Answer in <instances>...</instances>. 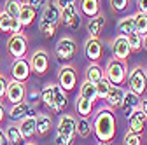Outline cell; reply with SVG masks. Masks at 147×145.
I'll return each mask as SVG.
<instances>
[{
	"label": "cell",
	"instance_id": "obj_1",
	"mask_svg": "<svg viewBox=\"0 0 147 145\" xmlns=\"http://www.w3.org/2000/svg\"><path fill=\"white\" fill-rule=\"evenodd\" d=\"M91 128H93V133L98 142H112L117 131V121L114 110L109 107H102L95 114Z\"/></svg>",
	"mask_w": 147,
	"mask_h": 145
},
{
	"label": "cell",
	"instance_id": "obj_2",
	"mask_svg": "<svg viewBox=\"0 0 147 145\" xmlns=\"http://www.w3.org/2000/svg\"><path fill=\"white\" fill-rule=\"evenodd\" d=\"M40 100L42 103L51 110V114L58 115L61 114L67 105H68V96L63 89L56 84V82H47L44 84V87L40 89Z\"/></svg>",
	"mask_w": 147,
	"mask_h": 145
},
{
	"label": "cell",
	"instance_id": "obj_3",
	"mask_svg": "<svg viewBox=\"0 0 147 145\" xmlns=\"http://www.w3.org/2000/svg\"><path fill=\"white\" fill-rule=\"evenodd\" d=\"M60 25V7L56 5L54 0H47V4L42 9L40 19H39V32L42 33V37L51 39L56 33V28Z\"/></svg>",
	"mask_w": 147,
	"mask_h": 145
},
{
	"label": "cell",
	"instance_id": "obj_4",
	"mask_svg": "<svg viewBox=\"0 0 147 145\" xmlns=\"http://www.w3.org/2000/svg\"><path fill=\"white\" fill-rule=\"evenodd\" d=\"M128 63L126 61H119V60H110L103 70V75L105 79L110 82V86H117V87H123L126 84V79H128Z\"/></svg>",
	"mask_w": 147,
	"mask_h": 145
},
{
	"label": "cell",
	"instance_id": "obj_5",
	"mask_svg": "<svg viewBox=\"0 0 147 145\" xmlns=\"http://www.w3.org/2000/svg\"><path fill=\"white\" fill-rule=\"evenodd\" d=\"M77 54V44L72 37H61L56 42L54 47V56L61 65H68V61H72Z\"/></svg>",
	"mask_w": 147,
	"mask_h": 145
},
{
	"label": "cell",
	"instance_id": "obj_6",
	"mask_svg": "<svg viewBox=\"0 0 147 145\" xmlns=\"http://www.w3.org/2000/svg\"><path fill=\"white\" fill-rule=\"evenodd\" d=\"M126 82H128V87H130L128 91H131V93L142 96V95L145 93V89H147V77H145L144 68H142V66L131 68L130 72H128Z\"/></svg>",
	"mask_w": 147,
	"mask_h": 145
},
{
	"label": "cell",
	"instance_id": "obj_7",
	"mask_svg": "<svg viewBox=\"0 0 147 145\" xmlns=\"http://www.w3.org/2000/svg\"><path fill=\"white\" fill-rule=\"evenodd\" d=\"M7 52L12 56V60L26 58V52H28V37H26L25 33L11 35L9 40H7Z\"/></svg>",
	"mask_w": 147,
	"mask_h": 145
},
{
	"label": "cell",
	"instance_id": "obj_8",
	"mask_svg": "<svg viewBox=\"0 0 147 145\" xmlns=\"http://www.w3.org/2000/svg\"><path fill=\"white\" fill-rule=\"evenodd\" d=\"M65 93H70L77 87V70L74 68L70 63L63 65L58 70V82H56Z\"/></svg>",
	"mask_w": 147,
	"mask_h": 145
},
{
	"label": "cell",
	"instance_id": "obj_9",
	"mask_svg": "<svg viewBox=\"0 0 147 145\" xmlns=\"http://www.w3.org/2000/svg\"><path fill=\"white\" fill-rule=\"evenodd\" d=\"M54 135H60L65 138H72L76 140L77 138V117H74L70 114H61L56 124V133Z\"/></svg>",
	"mask_w": 147,
	"mask_h": 145
},
{
	"label": "cell",
	"instance_id": "obj_10",
	"mask_svg": "<svg viewBox=\"0 0 147 145\" xmlns=\"http://www.w3.org/2000/svg\"><path fill=\"white\" fill-rule=\"evenodd\" d=\"M28 63H30V68H32L33 74L46 75L49 72V54H47V51H44V49L33 51L32 56L28 58Z\"/></svg>",
	"mask_w": 147,
	"mask_h": 145
},
{
	"label": "cell",
	"instance_id": "obj_11",
	"mask_svg": "<svg viewBox=\"0 0 147 145\" xmlns=\"http://www.w3.org/2000/svg\"><path fill=\"white\" fill-rule=\"evenodd\" d=\"M5 100L11 105H18L26 100V84L18 82V81H9L7 82V91H5Z\"/></svg>",
	"mask_w": 147,
	"mask_h": 145
},
{
	"label": "cell",
	"instance_id": "obj_12",
	"mask_svg": "<svg viewBox=\"0 0 147 145\" xmlns=\"http://www.w3.org/2000/svg\"><path fill=\"white\" fill-rule=\"evenodd\" d=\"M37 114V107L35 105H30L28 101H21L18 105H11L9 108V119L14 121V122H20L26 117H35Z\"/></svg>",
	"mask_w": 147,
	"mask_h": 145
},
{
	"label": "cell",
	"instance_id": "obj_13",
	"mask_svg": "<svg viewBox=\"0 0 147 145\" xmlns=\"http://www.w3.org/2000/svg\"><path fill=\"white\" fill-rule=\"evenodd\" d=\"M81 19H82V16L79 14L76 5H68V7L60 9V23L63 26H67L70 30H77L81 26Z\"/></svg>",
	"mask_w": 147,
	"mask_h": 145
},
{
	"label": "cell",
	"instance_id": "obj_14",
	"mask_svg": "<svg viewBox=\"0 0 147 145\" xmlns=\"http://www.w3.org/2000/svg\"><path fill=\"white\" fill-rule=\"evenodd\" d=\"M30 75H32V68H30V63H28L26 58H20V60L12 61V65H11V77H12V81L26 84Z\"/></svg>",
	"mask_w": 147,
	"mask_h": 145
},
{
	"label": "cell",
	"instance_id": "obj_15",
	"mask_svg": "<svg viewBox=\"0 0 147 145\" xmlns=\"http://www.w3.org/2000/svg\"><path fill=\"white\" fill-rule=\"evenodd\" d=\"M84 54L91 63H98L103 58V44H102V40L89 37L86 40V44H84Z\"/></svg>",
	"mask_w": 147,
	"mask_h": 145
},
{
	"label": "cell",
	"instance_id": "obj_16",
	"mask_svg": "<svg viewBox=\"0 0 147 145\" xmlns=\"http://www.w3.org/2000/svg\"><path fill=\"white\" fill-rule=\"evenodd\" d=\"M112 54H114V60L119 61H128V58L131 56V49L128 46V40L124 35H117V37L112 40Z\"/></svg>",
	"mask_w": 147,
	"mask_h": 145
},
{
	"label": "cell",
	"instance_id": "obj_17",
	"mask_svg": "<svg viewBox=\"0 0 147 145\" xmlns=\"http://www.w3.org/2000/svg\"><path fill=\"white\" fill-rule=\"evenodd\" d=\"M138 103H140V96L131 93V91H124V98H123V103H121V112L123 115L128 119L135 110H138Z\"/></svg>",
	"mask_w": 147,
	"mask_h": 145
},
{
	"label": "cell",
	"instance_id": "obj_18",
	"mask_svg": "<svg viewBox=\"0 0 147 145\" xmlns=\"http://www.w3.org/2000/svg\"><path fill=\"white\" fill-rule=\"evenodd\" d=\"M79 14L91 19L98 14H102V0H81L79 2Z\"/></svg>",
	"mask_w": 147,
	"mask_h": 145
},
{
	"label": "cell",
	"instance_id": "obj_19",
	"mask_svg": "<svg viewBox=\"0 0 147 145\" xmlns=\"http://www.w3.org/2000/svg\"><path fill=\"white\" fill-rule=\"evenodd\" d=\"M105 25H107V19H105V16H103V14H98V16H95V17H91V19H88L86 28H88L89 37L100 39V35H102Z\"/></svg>",
	"mask_w": 147,
	"mask_h": 145
},
{
	"label": "cell",
	"instance_id": "obj_20",
	"mask_svg": "<svg viewBox=\"0 0 147 145\" xmlns=\"http://www.w3.org/2000/svg\"><path fill=\"white\" fill-rule=\"evenodd\" d=\"M4 135H5L7 145H25L26 143V138L21 135L18 124H7L4 128Z\"/></svg>",
	"mask_w": 147,
	"mask_h": 145
},
{
	"label": "cell",
	"instance_id": "obj_21",
	"mask_svg": "<svg viewBox=\"0 0 147 145\" xmlns=\"http://www.w3.org/2000/svg\"><path fill=\"white\" fill-rule=\"evenodd\" d=\"M35 122H37V128H35V135L37 136H46L51 133L53 130V117L49 114H37L35 115Z\"/></svg>",
	"mask_w": 147,
	"mask_h": 145
},
{
	"label": "cell",
	"instance_id": "obj_22",
	"mask_svg": "<svg viewBox=\"0 0 147 145\" xmlns=\"http://www.w3.org/2000/svg\"><path fill=\"white\" fill-rule=\"evenodd\" d=\"M123 98H124V89L117 87V86H112L110 91H109V95H107V98H105L107 107L112 108V110H114V108H119L121 103H123Z\"/></svg>",
	"mask_w": 147,
	"mask_h": 145
},
{
	"label": "cell",
	"instance_id": "obj_23",
	"mask_svg": "<svg viewBox=\"0 0 147 145\" xmlns=\"http://www.w3.org/2000/svg\"><path fill=\"white\" fill-rule=\"evenodd\" d=\"M128 131L142 135L145 131V119L142 117V114L138 110H135L130 117H128Z\"/></svg>",
	"mask_w": 147,
	"mask_h": 145
},
{
	"label": "cell",
	"instance_id": "obj_24",
	"mask_svg": "<svg viewBox=\"0 0 147 145\" xmlns=\"http://www.w3.org/2000/svg\"><path fill=\"white\" fill-rule=\"evenodd\" d=\"M93 105H95L93 101H89V100H84V98L77 96V100H76V112L79 114V117L89 119L91 114H93Z\"/></svg>",
	"mask_w": 147,
	"mask_h": 145
},
{
	"label": "cell",
	"instance_id": "obj_25",
	"mask_svg": "<svg viewBox=\"0 0 147 145\" xmlns=\"http://www.w3.org/2000/svg\"><path fill=\"white\" fill-rule=\"evenodd\" d=\"M35 17H37V11H35L33 7H30L28 4L23 2V5H21V12H20V17H18V19L21 21L23 28L30 26V25L35 21Z\"/></svg>",
	"mask_w": 147,
	"mask_h": 145
},
{
	"label": "cell",
	"instance_id": "obj_26",
	"mask_svg": "<svg viewBox=\"0 0 147 145\" xmlns=\"http://www.w3.org/2000/svg\"><path fill=\"white\" fill-rule=\"evenodd\" d=\"M79 96L81 98H84V100H89V101H96L98 100V96H96V87H95V84H91L89 81H82V84H81V89H79Z\"/></svg>",
	"mask_w": 147,
	"mask_h": 145
},
{
	"label": "cell",
	"instance_id": "obj_27",
	"mask_svg": "<svg viewBox=\"0 0 147 145\" xmlns=\"http://www.w3.org/2000/svg\"><path fill=\"white\" fill-rule=\"evenodd\" d=\"M18 128H20L21 135L25 138H32L35 136V128H37V122H35V117H26L23 121L18 122Z\"/></svg>",
	"mask_w": 147,
	"mask_h": 145
},
{
	"label": "cell",
	"instance_id": "obj_28",
	"mask_svg": "<svg viewBox=\"0 0 147 145\" xmlns=\"http://www.w3.org/2000/svg\"><path fill=\"white\" fill-rule=\"evenodd\" d=\"M117 30H119V35H124V37L133 33L135 32V14L121 17L119 23H117Z\"/></svg>",
	"mask_w": 147,
	"mask_h": 145
},
{
	"label": "cell",
	"instance_id": "obj_29",
	"mask_svg": "<svg viewBox=\"0 0 147 145\" xmlns=\"http://www.w3.org/2000/svg\"><path fill=\"white\" fill-rule=\"evenodd\" d=\"M102 77H105L103 75V68L98 65V63H91L88 68H86V81H89L91 84H96Z\"/></svg>",
	"mask_w": 147,
	"mask_h": 145
},
{
	"label": "cell",
	"instance_id": "obj_30",
	"mask_svg": "<svg viewBox=\"0 0 147 145\" xmlns=\"http://www.w3.org/2000/svg\"><path fill=\"white\" fill-rule=\"evenodd\" d=\"M25 0H7L4 4V12L7 16H11L12 19H18L20 17V12H21V5H23Z\"/></svg>",
	"mask_w": 147,
	"mask_h": 145
},
{
	"label": "cell",
	"instance_id": "obj_31",
	"mask_svg": "<svg viewBox=\"0 0 147 145\" xmlns=\"http://www.w3.org/2000/svg\"><path fill=\"white\" fill-rule=\"evenodd\" d=\"M91 133H93V128H91L89 119L79 117V119H77V136H79V138H89Z\"/></svg>",
	"mask_w": 147,
	"mask_h": 145
},
{
	"label": "cell",
	"instance_id": "obj_32",
	"mask_svg": "<svg viewBox=\"0 0 147 145\" xmlns=\"http://www.w3.org/2000/svg\"><path fill=\"white\" fill-rule=\"evenodd\" d=\"M126 40H128V46H130L131 52L142 51V35H140V33L133 32V33H130V35H126Z\"/></svg>",
	"mask_w": 147,
	"mask_h": 145
},
{
	"label": "cell",
	"instance_id": "obj_33",
	"mask_svg": "<svg viewBox=\"0 0 147 145\" xmlns=\"http://www.w3.org/2000/svg\"><path fill=\"white\" fill-rule=\"evenodd\" d=\"M95 87H96V96H98V100H105L112 86H110V82H109L105 77H102V79L95 84Z\"/></svg>",
	"mask_w": 147,
	"mask_h": 145
},
{
	"label": "cell",
	"instance_id": "obj_34",
	"mask_svg": "<svg viewBox=\"0 0 147 145\" xmlns=\"http://www.w3.org/2000/svg\"><path fill=\"white\" fill-rule=\"evenodd\" d=\"M135 32L140 35L147 33V14H142V12L135 14Z\"/></svg>",
	"mask_w": 147,
	"mask_h": 145
},
{
	"label": "cell",
	"instance_id": "obj_35",
	"mask_svg": "<svg viewBox=\"0 0 147 145\" xmlns=\"http://www.w3.org/2000/svg\"><path fill=\"white\" fill-rule=\"evenodd\" d=\"M130 4H131V0H110V9L116 14H121L130 7Z\"/></svg>",
	"mask_w": 147,
	"mask_h": 145
},
{
	"label": "cell",
	"instance_id": "obj_36",
	"mask_svg": "<svg viewBox=\"0 0 147 145\" xmlns=\"http://www.w3.org/2000/svg\"><path fill=\"white\" fill-rule=\"evenodd\" d=\"M123 145H142V135L128 131L123 138Z\"/></svg>",
	"mask_w": 147,
	"mask_h": 145
},
{
	"label": "cell",
	"instance_id": "obj_37",
	"mask_svg": "<svg viewBox=\"0 0 147 145\" xmlns=\"http://www.w3.org/2000/svg\"><path fill=\"white\" fill-rule=\"evenodd\" d=\"M26 96H28V100H25V101H28L30 105H35L37 107V101H39L40 100V91H37V89H35V91H26Z\"/></svg>",
	"mask_w": 147,
	"mask_h": 145
},
{
	"label": "cell",
	"instance_id": "obj_38",
	"mask_svg": "<svg viewBox=\"0 0 147 145\" xmlns=\"http://www.w3.org/2000/svg\"><path fill=\"white\" fill-rule=\"evenodd\" d=\"M25 4H28L35 11H39V9H44V5L47 4V0H25Z\"/></svg>",
	"mask_w": 147,
	"mask_h": 145
},
{
	"label": "cell",
	"instance_id": "obj_39",
	"mask_svg": "<svg viewBox=\"0 0 147 145\" xmlns=\"http://www.w3.org/2000/svg\"><path fill=\"white\" fill-rule=\"evenodd\" d=\"M138 112L142 114V117L145 119L147 122V98H140V103H138Z\"/></svg>",
	"mask_w": 147,
	"mask_h": 145
},
{
	"label": "cell",
	"instance_id": "obj_40",
	"mask_svg": "<svg viewBox=\"0 0 147 145\" xmlns=\"http://www.w3.org/2000/svg\"><path fill=\"white\" fill-rule=\"evenodd\" d=\"M7 79L4 75H0V100H4L5 98V91H7Z\"/></svg>",
	"mask_w": 147,
	"mask_h": 145
},
{
	"label": "cell",
	"instance_id": "obj_41",
	"mask_svg": "<svg viewBox=\"0 0 147 145\" xmlns=\"http://www.w3.org/2000/svg\"><path fill=\"white\" fill-rule=\"evenodd\" d=\"M54 2H56V5H58L60 9L68 7V5H76V0H54Z\"/></svg>",
	"mask_w": 147,
	"mask_h": 145
},
{
	"label": "cell",
	"instance_id": "obj_42",
	"mask_svg": "<svg viewBox=\"0 0 147 145\" xmlns=\"http://www.w3.org/2000/svg\"><path fill=\"white\" fill-rule=\"evenodd\" d=\"M137 7H138V12L147 14V0H137Z\"/></svg>",
	"mask_w": 147,
	"mask_h": 145
},
{
	"label": "cell",
	"instance_id": "obj_43",
	"mask_svg": "<svg viewBox=\"0 0 147 145\" xmlns=\"http://www.w3.org/2000/svg\"><path fill=\"white\" fill-rule=\"evenodd\" d=\"M5 117H7V110H5V107L0 103V124L4 122V119H5Z\"/></svg>",
	"mask_w": 147,
	"mask_h": 145
},
{
	"label": "cell",
	"instance_id": "obj_44",
	"mask_svg": "<svg viewBox=\"0 0 147 145\" xmlns=\"http://www.w3.org/2000/svg\"><path fill=\"white\" fill-rule=\"evenodd\" d=\"M0 145H7V140H5V135H4L2 128H0Z\"/></svg>",
	"mask_w": 147,
	"mask_h": 145
},
{
	"label": "cell",
	"instance_id": "obj_45",
	"mask_svg": "<svg viewBox=\"0 0 147 145\" xmlns=\"http://www.w3.org/2000/svg\"><path fill=\"white\" fill-rule=\"evenodd\" d=\"M142 49H145V51H147V33H145V35H142Z\"/></svg>",
	"mask_w": 147,
	"mask_h": 145
},
{
	"label": "cell",
	"instance_id": "obj_46",
	"mask_svg": "<svg viewBox=\"0 0 147 145\" xmlns=\"http://www.w3.org/2000/svg\"><path fill=\"white\" fill-rule=\"evenodd\" d=\"M96 145H112V142H98Z\"/></svg>",
	"mask_w": 147,
	"mask_h": 145
},
{
	"label": "cell",
	"instance_id": "obj_47",
	"mask_svg": "<svg viewBox=\"0 0 147 145\" xmlns=\"http://www.w3.org/2000/svg\"><path fill=\"white\" fill-rule=\"evenodd\" d=\"M25 145H37V143H25Z\"/></svg>",
	"mask_w": 147,
	"mask_h": 145
},
{
	"label": "cell",
	"instance_id": "obj_48",
	"mask_svg": "<svg viewBox=\"0 0 147 145\" xmlns=\"http://www.w3.org/2000/svg\"><path fill=\"white\" fill-rule=\"evenodd\" d=\"M144 72H145V77H147V68H145V70H144Z\"/></svg>",
	"mask_w": 147,
	"mask_h": 145
},
{
	"label": "cell",
	"instance_id": "obj_49",
	"mask_svg": "<svg viewBox=\"0 0 147 145\" xmlns=\"http://www.w3.org/2000/svg\"><path fill=\"white\" fill-rule=\"evenodd\" d=\"M0 75H2V74H0Z\"/></svg>",
	"mask_w": 147,
	"mask_h": 145
}]
</instances>
